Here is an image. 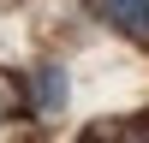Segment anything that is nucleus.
<instances>
[{"mask_svg":"<svg viewBox=\"0 0 149 143\" xmlns=\"http://www.w3.org/2000/svg\"><path fill=\"white\" fill-rule=\"evenodd\" d=\"M66 66H54V60H48V66H36L30 78H24V101L36 107V113H60V107H66Z\"/></svg>","mask_w":149,"mask_h":143,"instance_id":"1","label":"nucleus"},{"mask_svg":"<svg viewBox=\"0 0 149 143\" xmlns=\"http://www.w3.org/2000/svg\"><path fill=\"white\" fill-rule=\"evenodd\" d=\"M6 107H12V90H6V83H0V119H6Z\"/></svg>","mask_w":149,"mask_h":143,"instance_id":"3","label":"nucleus"},{"mask_svg":"<svg viewBox=\"0 0 149 143\" xmlns=\"http://www.w3.org/2000/svg\"><path fill=\"white\" fill-rule=\"evenodd\" d=\"M95 18L131 42H149V0H95Z\"/></svg>","mask_w":149,"mask_h":143,"instance_id":"2","label":"nucleus"}]
</instances>
